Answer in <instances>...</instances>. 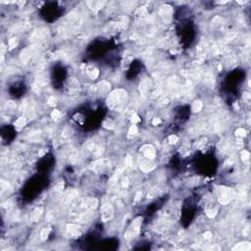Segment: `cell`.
Listing matches in <instances>:
<instances>
[{"label":"cell","instance_id":"obj_17","mask_svg":"<svg viewBox=\"0 0 251 251\" xmlns=\"http://www.w3.org/2000/svg\"><path fill=\"white\" fill-rule=\"evenodd\" d=\"M26 124H27V119H26L25 117H20V118L17 119L16 122L14 123V125H15L16 128L21 129L23 128V127H25Z\"/></svg>","mask_w":251,"mask_h":251},{"label":"cell","instance_id":"obj_25","mask_svg":"<svg viewBox=\"0 0 251 251\" xmlns=\"http://www.w3.org/2000/svg\"><path fill=\"white\" fill-rule=\"evenodd\" d=\"M240 157H241V160L243 162H247L249 160V157H250V153L247 151V150H243L241 151L240 153Z\"/></svg>","mask_w":251,"mask_h":251},{"label":"cell","instance_id":"obj_39","mask_svg":"<svg viewBox=\"0 0 251 251\" xmlns=\"http://www.w3.org/2000/svg\"><path fill=\"white\" fill-rule=\"evenodd\" d=\"M243 99H244V100H247V101H249V100H250V93H249V92H245V93H243Z\"/></svg>","mask_w":251,"mask_h":251},{"label":"cell","instance_id":"obj_38","mask_svg":"<svg viewBox=\"0 0 251 251\" xmlns=\"http://www.w3.org/2000/svg\"><path fill=\"white\" fill-rule=\"evenodd\" d=\"M160 123H161V120H160V118H154L152 120V125L153 126H157V125H159Z\"/></svg>","mask_w":251,"mask_h":251},{"label":"cell","instance_id":"obj_28","mask_svg":"<svg viewBox=\"0 0 251 251\" xmlns=\"http://www.w3.org/2000/svg\"><path fill=\"white\" fill-rule=\"evenodd\" d=\"M131 123L135 125L137 123H139L140 122V118L137 113H133L131 115Z\"/></svg>","mask_w":251,"mask_h":251},{"label":"cell","instance_id":"obj_3","mask_svg":"<svg viewBox=\"0 0 251 251\" xmlns=\"http://www.w3.org/2000/svg\"><path fill=\"white\" fill-rule=\"evenodd\" d=\"M141 223H142V218L141 217H137L135 220H133V224L130 227V229L126 231L125 233V238L128 240L131 239V238L135 237L137 235H138L140 231V227H141Z\"/></svg>","mask_w":251,"mask_h":251},{"label":"cell","instance_id":"obj_36","mask_svg":"<svg viewBox=\"0 0 251 251\" xmlns=\"http://www.w3.org/2000/svg\"><path fill=\"white\" fill-rule=\"evenodd\" d=\"M7 107H8V109H15L16 108V102L10 100V101L7 102Z\"/></svg>","mask_w":251,"mask_h":251},{"label":"cell","instance_id":"obj_13","mask_svg":"<svg viewBox=\"0 0 251 251\" xmlns=\"http://www.w3.org/2000/svg\"><path fill=\"white\" fill-rule=\"evenodd\" d=\"M97 205H98V200L96 198H88L87 201H85V208L89 210H94L96 209Z\"/></svg>","mask_w":251,"mask_h":251},{"label":"cell","instance_id":"obj_27","mask_svg":"<svg viewBox=\"0 0 251 251\" xmlns=\"http://www.w3.org/2000/svg\"><path fill=\"white\" fill-rule=\"evenodd\" d=\"M69 83H70V87L72 88H78L80 87V83L76 80V78H72L70 81H69Z\"/></svg>","mask_w":251,"mask_h":251},{"label":"cell","instance_id":"obj_5","mask_svg":"<svg viewBox=\"0 0 251 251\" xmlns=\"http://www.w3.org/2000/svg\"><path fill=\"white\" fill-rule=\"evenodd\" d=\"M140 152H142L144 157L148 160H154L156 157V150L152 144H144L140 148Z\"/></svg>","mask_w":251,"mask_h":251},{"label":"cell","instance_id":"obj_35","mask_svg":"<svg viewBox=\"0 0 251 251\" xmlns=\"http://www.w3.org/2000/svg\"><path fill=\"white\" fill-rule=\"evenodd\" d=\"M129 183H130V181H129V178H127V177H125V178H123V180H122V186H123V187H128Z\"/></svg>","mask_w":251,"mask_h":251},{"label":"cell","instance_id":"obj_10","mask_svg":"<svg viewBox=\"0 0 251 251\" xmlns=\"http://www.w3.org/2000/svg\"><path fill=\"white\" fill-rule=\"evenodd\" d=\"M250 249H251V243L249 241L239 242L233 247V250H235V251H249Z\"/></svg>","mask_w":251,"mask_h":251},{"label":"cell","instance_id":"obj_26","mask_svg":"<svg viewBox=\"0 0 251 251\" xmlns=\"http://www.w3.org/2000/svg\"><path fill=\"white\" fill-rule=\"evenodd\" d=\"M235 135L237 137H239V138H243L246 135V131L244 130V129H242V128L237 129V130L235 131Z\"/></svg>","mask_w":251,"mask_h":251},{"label":"cell","instance_id":"obj_41","mask_svg":"<svg viewBox=\"0 0 251 251\" xmlns=\"http://www.w3.org/2000/svg\"><path fill=\"white\" fill-rule=\"evenodd\" d=\"M46 151H47V150H42V151H40L39 153H38V155H39L40 157H41V156H43V155H44V153L46 152Z\"/></svg>","mask_w":251,"mask_h":251},{"label":"cell","instance_id":"obj_2","mask_svg":"<svg viewBox=\"0 0 251 251\" xmlns=\"http://www.w3.org/2000/svg\"><path fill=\"white\" fill-rule=\"evenodd\" d=\"M235 196V191L231 187H219V194H218V201L220 204L227 205L231 202Z\"/></svg>","mask_w":251,"mask_h":251},{"label":"cell","instance_id":"obj_22","mask_svg":"<svg viewBox=\"0 0 251 251\" xmlns=\"http://www.w3.org/2000/svg\"><path fill=\"white\" fill-rule=\"evenodd\" d=\"M138 133V129L137 127L135 125V124H133L130 129H129V137H135V135H137Z\"/></svg>","mask_w":251,"mask_h":251},{"label":"cell","instance_id":"obj_37","mask_svg":"<svg viewBox=\"0 0 251 251\" xmlns=\"http://www.w3.org/2000/svg\"><path fill=\"white\" fill-rule=\"evenodd\" d=\"M141 196H142V193L141 191H138V192H137V194H135V202H138L140 199H141Z\"/></svg>","mask_w":251,"mask_h":251},{"label":"cell","instance_id":"obj_23","mask_svg":"<svg viewBox=\"0 0 251 251\" xmlns=\"http://www.w3.org/2000/svg\"><path fill=\"white\" fill-rule=\"evenodd\" d=\"M103 127L105 129H108V130H113L115 128V122L113 120H110V119H106L103 122Z\"/></svg>","mask_w":251,"mask_h":251},{"label":"cell","instance_id":"obj_21","mask_svg":"<svg viewBox=\"0 0 251 251\" xmlns=\"http://www.w3.org/2000/svg\"><path fill=\"white\" fill-rule=\"evenodd\" d=\"M51 118H52V120L55 121V122H59L62 118L61 112L59 111V110H56V109L53 110V111L51 112Z\"/></svg>","mask_w":251,"mask_h":251},{"label":"cell","instance_id":"obj_7","mask_svg":"<svg viewBox=\"0 0 251 251\" xmlns=\"http://www.w3.org/2000/svg\"><path fill=\"white\" fill-rule=\"evenodd\" d=\"M66 231H67V233L70 236H72V237H78V236L82 235V231H81L80 227L76 226V225H74V224L67 225Z\"/></svg>","mask_w":251,"mask_h":251},{"label":"cell","instance_id":"obj_16","mask_svg":"<svg viewBox=\"0 0 251 251\" xmlns=\"http://www.w3.org/2000/svg\"><path fill=\"white\" fill-rule=\"evenodd\" d=\"M147 14V10L144 6L142 7H139L137 11H135V18L137 19H143Z\"/></svg>","mask_w":251,"mask_h":251},{"label":"cell","instance_id":"obj_1","mask_svg":"<svg viewBox=\"0 0 251 251\" xmlns=\"http://www.w3.org/2000/svg\"><path fill=\"white\" fill-rule=\"evenodd\" d=\"M128 98V92L124 89H116L110 93L107 99V105L111 109H118L127 101Z\"/></svg>","mask_w":251,"mask_h":251},{"label":"cell","instance_id":"obj_29","mask_svg":"<svg viewBox=\"0 0 251 251\" xmlns=\"http://www.w3.org/2000/svg\"><path fill=\"white\" fill-rule=\"evenodd\" d=\"M88 76H89V78H91V80H95V78H98V76H99V70L95 68L94 70L91 72V73L88 74Z\"/></svg>","mask_w":251,"mask_h":251},{"label":"cell","instance_id":"obj_31","mask_svg":"<svg viewBox=\"0 0 251 251\" xmlns=\"http://www.w3.org/2000/svg\"><path fill=\"white\" fill-rule=\"evenodd\" d=\"M168 141L171 143V144H176V143L179 141V137L175 135H172L168 137Z\"/></svg>","mask_w":251,"mask_h":251},{"label":"cell","instance_id":"obj_8","mask_svg":"<svg viewBox=\"0 0 251 251\" xmlns=\"http://www.w3.org/2000/svg\"><path fill=\"white\" fill-rule=\"evenodd\" d=\"M153 160H144L140 163L139 167H140V170L144 173H148V172H151L152 170L155 169V164L153 163Z\"/></svg>","mask_w":251,"mask_h":251},{"label":"cell","instance_id":"obj_32","mask_svg":"<svg viewBox=\"0 0 251 251\" xmlns=\"http://www.w3.org/2000/svg\"><path fill=\"white\" fill-rule=\"evenodd\" d=\"M56 103H57V99L55 98V97H53V96L49 97V98H48V100H47V104H48L49 106H52V107H54L55 105H56Z\"/></svg>","mask_w":251,"mask_h":251},{"label":"cell","instance_id":"obj_40","mask_svg":"<svg viewBox=\"0 0 251 251\" xmlns=\"http://www.w3.org/2000/svg\"><path fill=\"white\" fill-rule=\"evenodd\" d=\"M155 196H156V193H155V191H154V190H151V191H150V192L147 194V197H148V198H153V197H155Z\"/></svg>","mask_w":251,"mask_h":251},{"label":"cell","instance_id":"obj_20","mask_svg":"<svg viewBox=\"0 0 251 251\" xmlns=\"http://www.w3.org/2000/svg\"><path fill=\"white\" fill-rule=\"evenodd\" d=\"M49 233H50V228H44L40 231V233H39V237L40 239L42 241L46 240L48 238V235H49Z\"/></svg>","mask_w":251,"mask_h":251},{"label":"cell","instance_id":"obj_19","mask_svg":"<svg viewBox=\"0 0 251 251\" xmlns=\"http://www.w3.org/2000/svg\"><path fill=\"white\" fill-rule=\"evenodd\" d=\"M42 212H43V208L42 207H37V209H35V211L32 212V220L33 221H37L40 218Z\"/></svg>","mask_w":251,"mask_h":251},{"label":"cell","instance_id":"obj_4","mask_svg":"<svg viewBox=\"0 0 251 251\" xmlns=\"http://www.w3.org/2000/svg\"><path fill=\"white\" fill-rule=\"evenodd\" d=\"M114 217V208L110 203H106L101 208V220L103 222L111 221Z\"/></svg>","mask_w":251,"mask_h":251},{"label":"cell","instance_id":"obj_6","mask_svg":"<svg viewBox=\"0 0 251 251\" xmlns=\"http://www.w3.org/2000/svg\"><path fill=\"white\" fill-rule=\"evenodd\" d=\"M110 166V161L108 159H98L97 161H95L93 163L92 170L95 173H101V172L105 171L108 167Z\"/></svg>","mask_w":251,"mask_h":251},{"label":"cell","instance_id":"obj_33","mask_svg":"<svg viewBox=\"0 0 251 251\" xmlns=\"http://www.w3.org/2000/svg\"><path fill=\"white\" fill-rule=\"evenodd\" d=\"M203 238H204L205 240H210L212 238V233L209 231H205V233H203Z\"/></svg>","mask_w":251,"mask_h":251},{"label":"cell","instance_id":"obj_34","mask_svg":"<svg viewBox=\"0 0 251 251\" xmlns=\"http://www.w3.org/2000/svg\"><path fill=\"white\" fill-rule=\"evenodd\" d=\"M131 156H127V158L125 160V166L126 168H131Z\"/></svg>","mask_w":251,"mask_h":251},{"label":"cell","instance_id":"obj_12","mask_svg":"<svg viewBox=\"0 0 251 251\" xmlns=\"http://www.w3.org/2000/svg\"><path fill=\"white\" fill-rule=\"evenodd\" d=\"M96 87V89L97 91H98L100 94H102V93H105V92H108L110 90V87H111V85H110L109 83H107L106 81H103V82L99 83L97 85H95Z\"/></svg>","mask_w":251,"mask_h":251},{"label":"cell","instance_id":"obj_9","mask_svg":"<svg viewBox=\"0 0 251 251\" xmlns=\"http://www.w3.org/2000/svg\"><path fill=\"white\" fill-rule=\"evenodd\" d=\"M219 211V206L215 203H212L211 205L206 207V215L209 217L210 219H213L216 217V215L218 214Z\"/></svg>","mask_w":251,"mask_h":251},{"label":"cell","instance_id":"obj_18","mask_svg":"<svg viewBox=\"0 0 251 251\" xmlns=\"http://www.w3.org/2000/svg\"><path fill=\"white\" fill-rule=\"evenodd\" d=\"M30 57H32L30 50V49H25L22 52V54H21V60H22L23 62H28L30 59Z\"/></svg>","mask_w":251,"mask_h":251},{"label":"cell","instance_id":"obj_30","mask_svg":"<svg viewBox=\"0 0 251 251\" xmlns=\"http://www.w3.org/2000/svg\"><path fill=\"white\" fill-rule=\"evenodd\" d=\"M63 188H64V181H60L56 185V186L54 187V190L56 192H62L63 191Z\"/></svg>","mask_w":251,"mask_h":251},{"label":"cell","instance_id":"obj_24","mask_svg":"<svg viewBox=\"0 0 251 251\" xmlns=\"http://www.w3.org/2000/svg\"><path fill=\"white\" fill-rule=\"evenodd\" d=\"M19 44V39L17 37H12L8 42V45H9V49H14L18 46Z\"/></svg>","mask_w":251,"mask_h":251},{"label":"cell","instance_id":"obj_11","mask_svg":"<svg viewBox=\"0 0 251 251\" xmlns=\"http://www.w3.org/2000/svg\"><path fill=\"white\" fill-rule=\"evenodd\" d=\"M87 4L89 6V8H91V10L94 12H98L103 8L105 1H87Z\"/></svg>","mask_w":251,"mask_h":251},{"label":"cell","instance_id":"obj_14","mask_svg":"<svg viewBox=\"0 0 251 251\" xmlns=\"http://www.w3.org/2000/svg\"><path fill=\"white\" fill-rule=\"evenodd\" d=\"M172 12H173V9L169 5H163L160 8V15L162 17H170Z\"/></svg>","mask_w":251,"mask_h":251},{"label":"cell","instance_id":"obj_15","mask_svg":"<svg viewBox=\"0 0 251 251\" xmlns=\"http://www.w3.org/2000/svg\"><path fill=\"white\" fill-rule=\"evenodd\" d=\"M203 108V102L201 100H195L194 102L191 105V110H192L193 113H198L200 112Z\"/></svg>","mask_w":251,"mask_h":251}]
</instances>
